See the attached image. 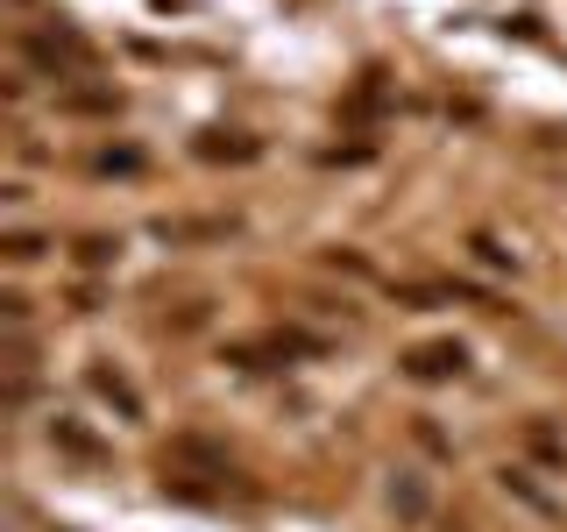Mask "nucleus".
<instances>
[{
    "label": "nucleus",
    "mask_w": 567,
    "mask_h": 532,
    "mask_svg": "<svg viewBox=\"0 0 567 532\" xmlns=\"http://www.w3.org/2000/svg\"><path fill=\"white\" fill-rule=\"evenodd\" d=\"M454 369H461V341H440V348L412 355V376H454Z\"/></svg>",
    "instance_id": "f257e3e1"
},
{
    "label": "nucleus",
    "mask_w": 567,
    "mask_h": 532,
    "mask_svg": "<svg viewBox=\"0 0 567 532\" xmlns=\"http://www.w3.org/2000/svg\"><path fill=\"white\" fill-rule=\"evenodd\" d=\"M8 256H15V263H29V256H43V242H36V235H15V242H8Z\"/></svg>",
    "instance_id": "f03ea898"
}]
</instances>
